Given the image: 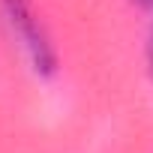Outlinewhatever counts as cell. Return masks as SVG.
Returning a JSON list of instances; mask_svg holds the SVG:
<instances>
[{
	"label": "cell",
	"instance_id": "obj_1",
	"mask_svg": "<svg viewBox=\"0 0 153 153\" xmlns=\"http://www.w3.org/2000/svg\"><path fill=\"white\" fill-rule=\"evenodd\" d=\"M6 6H9L12 24L18 27V33H21L24 45L30 48V54H33L36 66L48 69V66H51V51H48V42L42 39V33L36 30V21H33V15H30L27 3H24V0H6Z\"/></svg>",
	"mask_w": 153,
	"mask_h": 153
},
{
	"label": "cell",
	"instance_id": "obj_2",
	"mask_svg": "<svg viewBox=\"0 0 153 153\" xmlns=\"http://www.w3.org/2000/svg\"><path fill=\"white\" fill-rule=\"evenodd\" d=\"M147 54H150V69H153V36H150V48H147Z\"/></svg>",
	"mask_w": 153,
	"mask_h": 153
},
{
	"label": "cell",
	"instance_id": "obj_3",
	"mask_svg": "<svg viewBox=\"0 0 153 153\" xmlns=\"http://www.w3.org/2000/svg\"><path fill=\"white\" fill-rule=\"evenodd\" d=\"M144 3H153V0H144Z\"/></svg>",
	"mask_w": 153,
	"mask_h": 153
}]
</instances>
